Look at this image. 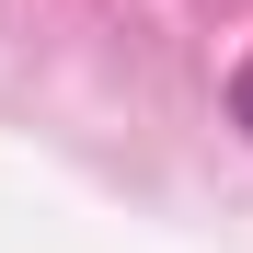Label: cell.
<instances>
[{"mask_svg": "<svg viewBox=\"0 0 253 253\" xmlns=\"http://www.w3.org/2000/svg\"><path fill=\"white\" fill-rule=\"evenodd\" d=\"M230 126H242V138H253V58L230 69Z\"/></svg>", "mask_w": 253, "mask_h": 253, "instance_id": "obj_1", "label": "cell"}]
</instances>
